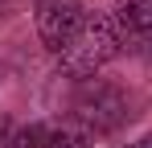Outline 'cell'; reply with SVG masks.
I'll return each mask as SVG.
<instances>
[{
    "label": "cell",
    "mask_w": 152,
    "mask_h": 148,
    "mask_svg": "<svg viewBox=\"0 0 152 148\" xmlns=\"http://www.w3.org/2000/svg\"><path fill=\"white\" fill-rule=\"evenodd\" d=\"M132 148H152V136H144V140H136Z\"/></svg>",
    "instance_id": "6"
},
{
    "label": "cell",
    "mask_w": 152,
    "mask_h": 148,
    "mask_svg": "<svg viewBox=\"0 0 152 148\" xmlns=\"http://www.w3.org/2000/svg\"><path fill=\"white\" fill-rule=\"evenodd\" d=\"M82 21H86V12L78 0H41L37 4V33H41L45 49H53V53H62L74 41Z\"/></svg>",
    "instance_id": "3"
},
{
    "label": "cell",
    "mask_w": 152,
    "mask_h": 148,
    "mask_svg": "<svg viewBox=\"0 0 152 148\" xmlns=\"http://www.w3.org/2000/svg\"><path fill=\"white\" fill-rule=\"evenodd\" d=\"M115 53H119V25H115V17L86 12L82 29L58 53V62H62V74H70V78H95V70H103Z\"/></svg>",
    "instance_id": "1"
},
{
    "label": "cell",
    "mask_w": 152,
    "mask_h": 148,
    "mask_svg": "<svg viewBox=\"0 0 152 148\" xmlns=\"http://www.w3.org/2000/svg\"><path fill=\"white\" fill-rule=\"evenodd\" d=\"M45 148H86V140L78 132H70V127H62V132H53L50 140H45Z\"/></svg>",
    "instance_id": "5"
},
{
    "label": "cell",
    "mask_w": 152,
    "mask_h": 148,
    "mask_svg": "<svg viewBox=\"0 0 152 148\" xmlns=\"http://www.w3.org/2000/svg\"><path fill=\"white\" fill-rule=\"evenodd\" d=\"M115 25L127 33L152 29V0H115Z\"/></svg>",
    "instance_id": "4"
},
{
    "label": "cell",
    "mask_w": 152,
    "mask_h": 148,
    "mask_svg": "<svg viewBox=\"0 0 152 148\" xmlns=\"http://www.w3.org/2000/svg\"><path fill=\"white\" fill-rule=\"evenodd\" d=\"M74 115H78V123L91 127V132H115L132 111H127V95L119 91V86L95 78V82H86V86L78 91Z\"/></svg>",
    "instance_id": "2"
}]
</instances>
